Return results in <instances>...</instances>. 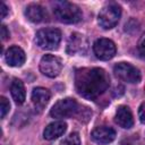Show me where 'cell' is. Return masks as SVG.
I'll list each match as a JSON object with an SVG mask.
<instances>
[{"label": "cell", "mask_w": 145, "mask_h": 145, "mask_svg": "<svg viewBox=\"0 0 145 145\" xmlns=\"http://www.w3.org/2000/svg\"><path fill=\"white\" fill-rule=\"evenodd\" d=\"M110 85V77L102 68H82L75 74V86L79 95L94 100Z\"/></svg>", "instance_id": "cell-1"}, {"label": "cell", "mask_w": 145, "mask_h": 145, "mask_svg": "<svg viewBox=\"0 0 145 145\" xmlns=\"http://www.w3.org/2000/svg\"><path fill=\"white\" fill-rule=\"evenodd\" d=\"M53 14L56 18L65 24H75L82 19V10L68 1H56L53 3Z\"/></svg>", "instance_id": "cell-2"}, {"label": "cell", "mask_w": 145, "mask_h": 145, "mask_svg": "<svg viewBox=\"0 0 145 145\" xmlns=\"http://www.w3.org/2000/svg\"><path fill=\"white\" fill-rule=\"evenodd\" d=\"M80 108L79 104L75 99L66 97L59 100L50 110V116L52 118L57 119H63V118H70L74 116L79 114Z\"/></svg>", "instance_id": "cell-3"}, {"label": "cell", "mask_w": 145, "mask_h": 145, "mask_svg": "<svg viewBox=\"0 0 145 145\" xmlns=\"http://www.w3.org/2000/svg\"><path fill=\"white\" fill-rule=\"evenodd\" d=\"M121 17V8L117 3H109L104 6L97 16L99 25L104 29L113 28Z\"/></svg>", "instance_id": "cell-4"}, {"label": "cell", "mask_w": 145, "mask_h": 145, "mask_svg": "<svg viewBox=\"0 0 145 145\" xmlns=\"http://www.w3.org/2000/svg\"><path fill=\"white\" fill-rule=\"evenodd\" d=\"M61 41V32L58 28H43L35 35V42L41 49L54 50Z\"/></svg>", "instance_id": "cell-5"}, {"label": "cell", "mask_w": 145, "mask_h": 145, "mask_svg": "<svg viewBox=\"0 0 145 145\" xmlns=\"http://www.w3.org/2000/svg\"><path fill=\"white\" fill-rule=\"evenodd\" d=\"M114 75L120 78L123 82L130 83V84H137L140 82L142 75L139 70L128 62H119L113 67Z\"/></svg>", "instance_id": "cell-6"}, {"label": "cell", "mask_w": 145, "mask_h": 145, "mask_svg": "<svg viewBox=\"0 0 145 145\" xmlns=\"http://www.w3.org/2000/svg\"><path fill=\"white\" fill-rule=\"evenodd\" d=\"M40 70L48 77H57L62 70V61L57 56L45 54L40 61Z\"/></svg>", "instance_id": "cell-7"}, {"label": "cell", "mask_w": 145, "mask_h": 145, "mask_svg": "<svg viewBox=\"0 0 145 145\" xmlns=\"http://www.w3.org/2000/svg\"><path fill=\"white\" fill-rule=\"evenodd\" d=\"M93 51L100 60H110L116 56V44L109 39H99L93 44Z\"/></svg>", "instance_id": "cell-8"}, {"label": "cell", "mask_w": 145, "mask_h": 145, "mask_svg": "<svg viewBox=\"0 0 145 145\" xmlns=\"http://www.w3.org/2000/svg\"><path fill=\"white\" fill-rule=\"evenodd\" d=\"M88 49L87 39L79 33H72L67 42V53L70 56L85 54Z\"/></svg>", "instance_id": "cell-9"}, {"label": "cell", "mask_w": 145, "mask_h": 145, "mask_svg": "<svg viewBox=\"0 0 145 145\" xmlns=\"http://www.w3.org/2000/svg\"><path fill=\"white\" fill-rule=\"evenodd\" d=\"M116 135L117 134L113 128L108 127V126H99L92 130L91 137L95 143L105 145V144L113 142L116 138Z\"/></svg>", "instance_id": "cell-10"}, {"label": "cell", "mask_w": 145, "mask_h": 145, "mask_svg": "<svg viewBox=\"0 0 145 145\" xmlns=\"http://www.w3.org/2000/svg\"><path fill=\"white\" fill-rule=\"evenodd\" d=\"M5 60H6L7 65H9L10 67H20L25 63L26 56H25V52L23 51V49L14 45V46H10L6 51Z\"/></svg>", "instance_id": "cell-11"}, {"label": "cell", "mask_w": 145, "mask_h": 145, "mask_svg": "<svg viewBox=\"0 0 145 145\" xmlns=\"http://www.w3.org/2000/svg\"><path fill=\"white\" fill-rule=\"evenodd\" d=\"M114 121L121 128H125V129L131 128L134 125V118L130 109L126 105H120L116 111Z\"/></svg>", "instance_id": "cell-12"}, {"label": "cell", "mask_w": 145, "mask_h": 145, "mask_svg": "<svg viewBox=\"0 0 145 145\" xmlns=\"http://www.w3.org/2000/svg\"><path fill=\"white\" fill-rule=\"evenodd\" d=\"M67 130V123L63 121H53L51 123H49L44 130H43V137L48 140H52L56 139L58 137H60L61 135H63Z\"/></svg>", "instance_id": "cell-13"}, {"label": "cell", "mask_w": 145, "mask_h": 145, "mask_svg": "<svg viewBox=\"0 0 145 145\" xmlns=\"http://www.w3.org/2000/svg\"><path fill=\"white\" fill-rule=\"evenodd\" d=\"M50 92L44 87H35L32 92V102L39 110H43L50 100Z\"/></svg>", "instance_id": "cell-14"}, {"label": "cell", "mask_w": 145, "mask_h": 145, "mask_svg": "<svg viewBox=\"0 0 145 145\" xmlns=\"http://www.w3.org/2000/svg\"><path fill=\"white\" fill-rule=\"evenodd\" d=\"M25 16L32 23H40V22H42L44 19L45 12H44V9L40 5L32 3V5H28L26 7Z\"/></svg>", "instance_id": "cell-15"}, {"label": "cell", "mask_w": 145, "mask_h": 145, "mask_svg": "<svg viewBox=\"0 0 145 145\" xmlns=\"http://www.w3.org/2000/svg\"><path fill=\"white\" fill-rule=\"evenodd\" d=\"M10 93L12 99L17 104H22L25 101L26 93H25V86L20 79H14L10 85Z\"/></svg>", "instance_id": "cell-16"}, {"label": "cell", "mask_w": 145, "mask_h": 145, "mask_svg": "<svg viewBox=\"0 0 145 145\" xmlns=\"http://www.w3.org/2000/svg\"><path fill=\"white\" fill-rule=\"evenodd\" d=\"M59 145H80V137L77 133H71L63 138Z\"/></svg>", "instance_id": "cell-17"}, {"label": "cell", "mask_w": 145, "mask_h": 145, "mask_svg": "<svg viewBox=\"0 0 145 145\" xmlns=\"http://www.w3.org/2000/svg\"><path fill=\"white\" fill-rule=\"evenodd\" d=\"M9 109H10L9 101L5 96H1L0 97V117L1 118H5V116L9 112Z\"/></svg>", "instance_id": "cell-18"}, {"label": "cell", "mask_w": 145, "mask_h": 145, "mask_svg": "<svg viewBox=\"0 0 145 145\" xmlns=\"http://www.w3.org/2000/svg\"><path fill=\"white\" fill-rule=\"evenodd\" d=\"M138 51H139L140 56L145 59V34H143L142 37L139 39V42H138Z\"/></svg>", "instance_id": "cell-19"}, {"label": "cell", "mask_w": 145, "mask_h": 145, "mask_svg": "<svg viewBox=\"0 0 145 145\" xmlns=\"http://www.w3.org/2000/svg\"><path fill=\"white\" fill-rule=\"evenodd\" d=\"M138 118H139L140 122L145 125V102L142 103L138 109Z\"/></svg>", "instance_id": "cell-20"}, {"label": "cell", "mask_w": 145, "mask_h": 145, "mask_svg": "<svg viewBox=\"0 0 145 145\" xmlns=\"http://www.w3.org/2000/svg\"><path fill=\"white\" fill-rule=\"evenodd\" d=\"M8 36H9V32H8L7 27L5 25H2L1 26V39L6 40V39H8Z\"/></svg>", "instance_id": "cell-21"}, {"label": "cell", "mask_w": 145, "mask_h": 145, "mask_svg": "<svg viewBox=\"0 0 145 145\" xmlns=\"http://www.w3.org/2000/svg\"><path fill=\"white\" fill-rule=\"evenodd\" d=\"M121 145H142V144L136 142V139H126L121 143Z\"/></svg>", "instance_id": "cell-22"}, {"label": "cell", "mask_w": 145, "mask_h": 145, "mask_svg": "<svg viewBox=\"0 0 145 145\" xmlns=\"http://www.w3.org/2000/svg\"><path fill=\"white\" fill-rule=\"evenodd\" d=\"M0 10H1V18H5L8 14V8L3 2H1V9Z\"/></svg>", "instance_id": "cell-23"}]
</instances>
